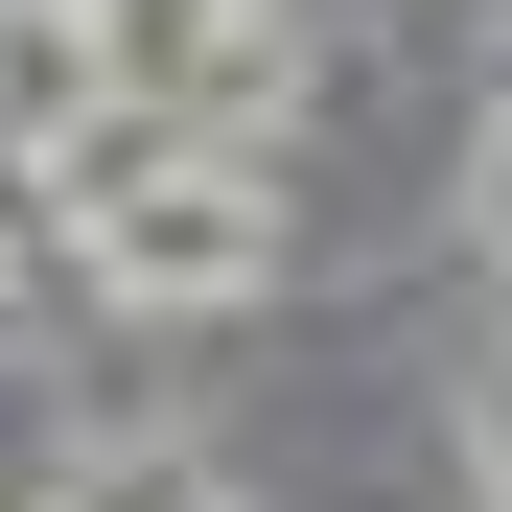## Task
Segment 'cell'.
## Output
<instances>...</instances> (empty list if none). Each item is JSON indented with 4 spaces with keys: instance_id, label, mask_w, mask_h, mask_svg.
Listing matches in <instances>:
<instances>
[{
    "instance_id": "1",
    "label": "cell",
    "mask_w": 512,
    "mask_h": 512,
    "mask_svg": "<svg viewBox=\"0 0 512 512\" xmlns=\"http://www.w3.org/2000/svg\"><path fill=\"white\" fill-rule=\"evenodd\" d=\"M94 24H117V94L187 117V140H233V117L303 94V24H280V0H94Z\"/></svg>"
},
{
    "instance_id": "2",
    "label": "cell",
    "mask_w": 512,
    "mask_h": 512,
    "mask_svg": "<svg viewBox=\"0 0 512 512\" xmlns=\"http://www.w3.org/2000/svg\"><path fill=\"white\" fill-rule=\"evenodd\" d=\"M94 94H117V24L94 0H0V163H47Z\"/></svg>"
},
{
    "instance_id": "3",
    "label": "cell",
    "mask_w": 512,
    "mask_h": 512,
    "mask_svg": "<svg viewBox=\"0 0 512 512\" xmlns=\"http://www.w3.org/2000/svg\"><path fill=\"white\" fill-rule=\"evenodd\" d=\"M443 210H466V256H512V70L466 94V187H443Z\"/></svg>"
},
{
    "instance_id": "4",
    "label": "cell",
    "mask_w": 512,
    "mask_h": 512,
    "mask_svg": "<svg viewBox=\"0 0 512 512\" xmlns=\"http://www.w3.org/2000/svg\"><path fill=\"white\" fill-rule=\"evenodd\" d=\"M70 512H233V489H210V466H94Z\"/></svg>"
},
{
    "instance_id": "5",
    "label": "cell",
    "mask_w": 512,
    "mask_h": 512,
    "mask_svg": "<svg viewBox=\"0 0 512 512\" xmlns=\"http://www.w3.org/2000/svg\"><path fill=\"white\" fill-rule=\"evenodd\" d=\"M466 443H489V489H512V350H489V373H466Z\"/></svg>"
},
{
    "instance_id": "6",
    "label": "cell",
    "mask_w": 512,
    "mask_h": 512,
    "mask_svg": "<svg viewBox=\"0 0 512 512\" xmlns=\"http://www.w3.org/2000/svg\"><path fill=\"white\" fill-rule=\"evenodd\" d=\"M24 233H47V187H24V163H0V280H24Z\"/></svg>"
}]
</instances>
